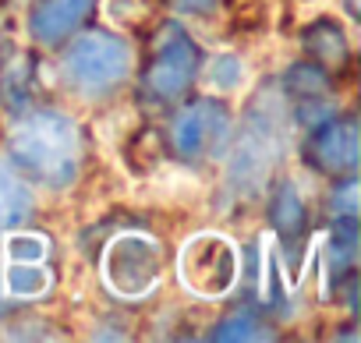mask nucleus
Instances as JSON below:
<instances>
[{"label":"nucleus","mask_w":361,"mask_h":343,"mask_svg":"<svg viewBox=\"0 0 361 343\" xmlns=\"http://www.w3.org/2000/svg\"><path fill=\"white\" fill-rule=\"evenodd\" d=\"M103 280L117 297H149L163 280V244L149 234H121L103 251Z\"/></svg>","instance_id":"39448f33"},{"label":"nucleus","mask_w":361,"mask_h":343,"mask_svg":"<svg viewBox=\"0 0 361 343\" xmlns=\"http://www.w3.org/2000/svg\"><path fill=\"white\" fill-rule=\"evenodd\" d=\"M312 163L322 174H354L361 159V138H357V120L354 117H329L319 127H312L308 142Z\"/></svg>","instance_id":"6e6552de"},{"label":"nucleus","mask_w":361,"mask_h":343,"mask_svg":"<svg viewBox=\"0 0 361 343\" xmlns=\"http://www.w3.org/2000/svg\"><path fill=\"white\" fill-rule=\"evenodd\" d=\"M273 332L266 329L262 318H255L252 311H234L227 318H220L209 329V339H224V343H245V339H269Z\"/></svg>","instance_id":"2eb2a0df"},{"label":"nucleus","mask_w":361,"mask_h":343,"mask_svg":"<svg viewBox=\"0 0 361 343\" xmlns=\"http://www.w3.org/2000/svg\"><path fill=\"white\" fill-rule=\"evenodd\" d=\"M92 8L96 0H39L29 15V39L54 50L78 32V25L92 15Z\"/></svg>","instance_id":"1a4fd4ad"},{"label":"nucleus","mask_w":361,"mask_h":343,"mask_svg":"<svg viewBox=\"0 0 361 343\" xmlns=\"http://www.w3.org/2000/svg\"><path fill=\"white\" fill-rule=\"evenodd\" d=\"M234 117L224 99H195L180 106V113L170 120V145L180 159H224L231 145Z\"/></svg>","instance_id":"423d86ee"},{"label":"nucleus","mask_w":361,"mask_h":343,"mask_svg":"<svg viewBox=\"0 0 361 343\" xmlns=\"http://www.w3.org/2000/svg\"><path fill=\"white\" fill-rule=\"evenodd\" d=\"M8 163L32 185L68 188L82 166V131L61 110H36L8 135Z\"/></svg>","instance_id":"f257e3e1"},{"label":"nucleus","mask_w":361,"mask_h":343,"mask_svg":"<svg viewBox=\"0 0 361 343\" xmlns=\"http://www.w3.org/2000/svg\"><path fill=\"white\" fill-rule=\"evenodd\" d=\"M287 103L280 96V89L273 85H262L248 110H245V124L238 131H231V145H227V181L252 195L259 192L273 166L280 163V152H283V138H287Z\"/></svg>","instance_id":"f03ea898"},{"label":"nucleus","mask_w":361,"mask_h":343,"mask_svg":"<svg viewBox=\"0 0 361 343\" xmlns=\"http://www.w3.org/2000/svg\"><path fill=\"white\" fill-rule=\"evenodd\" d=\"M357 258V223L354 216H333V230L326 237V266L329 273L350 269Z\"/></svg>","instance_id":"4468645a"},{"label":"nucleus","mask_w":361,"mask_h":343,"mask_svg":"<svg viewBox=\"0 0 361 343\" xmlns=\"http://www.w3.org/2000/svg\"><path fill=\"white\" fill-rule=\"evenodd\" d=\"M329 209H333V216H357V181L350 174L340 185H333Z\"/></svg>","instance_id":"6ab92c4d"},{"label":"nucleus","mask_w":361,"mask_h":343,"mask_svg":"<svg viewBox=\"0 0 361 343\" xmlns=\"http://www.w3.org/2000/svg\"><path fill=\"white\" fill-rule=\"evenodd\" d=\"M195 75H199L195 39L188 36V29L180 22H166L156 39L152 61L145 68V92L159 103H177L192 89Z\"/></svg>","instance_id":"0eeeda50"},{"label":"nucleus","mask_w":361,"mask_h":343,"mask_svg":"<svg viewBox=\"0 0 361 343\" xmlns=\"http://www.w3.org/2000/svg\"><path fill=\"white\" fill-rule=\"evenodd\" d=\"M206 82H209V89H216L220 96L238 92V89L245 85V61L234 57V54H216V57L209 61Z\"/></svg>","instance_id":"dca6fc26"},{"label":"nucleus","mask_w":361,"mask_h":343,"mask_svg":"<svg viewBox=\"0 0 361 343\" xmlns=\"http://www.w3.org/2000/svg\"><path fill=\"white\" fill-rule=\"evenodd\" d=\"M269 223L276 230V237L290 248L305 237V227H308V209H305V199L298 192L294 181H280L273 188V199H269Z\"/></svg>","instance_id":"9d476101"},{"label":"nucleus","mask_w":361,"mask_h":343,"mask_svg":"<svg viewBox=\"0 0 361 343\" xmlns=\"http://www.w3.org/2000/svg\"><path fill=\"white\" fill-rule=\"evenodd\" d=\"M4 290L8 297L18 301H36L54 287V276L47 269V262H4Z\"/></svg>","instance_id":"ddd939ff"},{"label":"nucleus","mask_w":361,"mask_h":343,"mask_svg":"<svg viewBox=\"0 0 361 343\" xmlns=\"http://www.w3.org/2000/svg\"><path fill=\"white\" fill-rule=\"evenodd\" d=\"M301 43H305V50H308L319 64H326V68L343 64L347 54H350L347 32H343V25L333 22V18H319V22H312V25L305 29Z\"/></svg>","instance_id":"9b49d317"},{"label":"nucleus","mask_w":361,"mask_h":343,"mask_svg":"<svg viewBox=\"0 0 361 343\" xmlns=\"http://www.w3.org/2000/svg\"><path fill=\"white\" fill-rule=\"evenodd\" d=\"M329 92V78L322 68L315 64H294L287 75V96L290 99H308V96H326Z\"/></svg>","instance_id":"f3484780"},{"label":"nucleus","mask_w":361,"mask_h":343,"mask_svg":"<svg viewBox=\"0 0 361 343\" xmlns=\"http://www.w3.org/2000/svg\"><path fill=\"white\" fill-rule=\"evenodd\" d=\"M177 273H180V283L195 297L220 301L238 283V248L227 234L202 230L185 241V248L177 255Z\"/></svg>","instance_id":"20e7f679"},{"label":"nucleus","mask_w":361,"mask_h":343,"mask_svg":"<svg viewBox=\"0 0 361 343\" xmlns=\"http://www.w3.org/2000/svg\"><path fill=\"white\" fill-rule=\"evenodd\" d=\"M32 192L29 181L18 174L11 163L0 159V230L4 227H18L29 213H32Z\"/></svg>","instance_id":"f8f14e48"},{"label":"nucleus","mask_w":361,"mask_h":343,"mask_svg":"<svg viewBox=\"0 0 361 343\" xmlns=\"http://www.w3.org/2000/svg\"><path fill=\"white\" fill-rule=\"evenodd\" d=\"M128 75H131V46L124 36L106 29L75 36L61 57V78L68 92L89 103L117 92L128 82Z\"/></svg>","instance_id":"7ed1b4c3"},{"label":"nucleus","mask_w":361,"mask_h":343,"mask_svg":"<svg viewBox=\"0 0 361 343\" xmlns=\"http://www.w3.org/2000/svg\"><path fill=\"white\" fill-rule=\"evenodd\" d=\"M50 244L39 234H11L4 241V262H47Z\"/></svg>","instance_id":"a211bd4d"},{"label":"nucleus","mask_w":361,"mask_h":343,"mask_svg":"<svg viewBox=\"0 0 361 343\" xmlns=\"http://www.w3.org/2000/svg\"><path fill=\"white\" fill-rule=\"evenodd\" d=\"M220 8V0H173L177 15H213Z\"/></svg>","instance_id":"aec40b11"}]
</instances>
